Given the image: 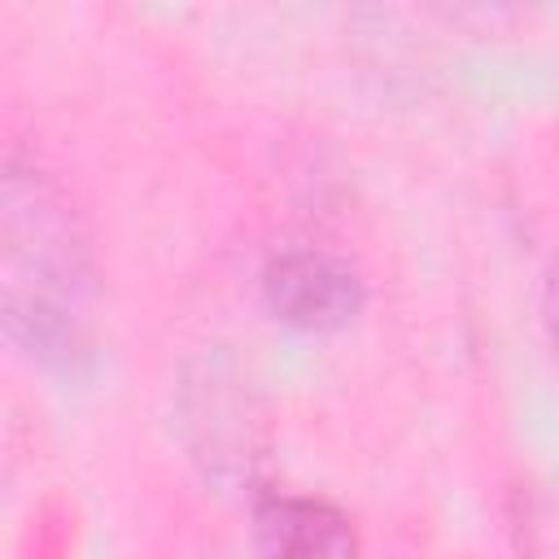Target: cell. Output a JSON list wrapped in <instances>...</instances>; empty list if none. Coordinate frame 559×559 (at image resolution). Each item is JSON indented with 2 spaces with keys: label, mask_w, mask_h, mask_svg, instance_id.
Masks as SVG:
<instances>
[{
  "label": "cell",
  "mask_w": 559,
  "mask_h": 559,
  "mask_svg": "<svg viewBox=\"0 0 559 559\" xmlns=\"http://www.w3.org/2000/svg\"><path fill=\"white\" fill-rule=\"evenodd\" d=\"M4 240V328L44 367L70 371L87 358L83 301L92 288L87 240L66 192L35 166L9 157L0 192Z\"/></svg>",
  "instance_id": "1"
},
{
  "label": "cell",
  "mask_w": 559,
  "mask_h": 559,
  "mask_svg": "<svg viewBox=\"0 0 559 559\" xmlns=\"http://www.w3.org/2000/svg\"><path fill=\"white\" fill-rule=\"evenodd\" d=\"M262 297L266 310L297 332H336L362 310V280L345 258L297 245L266 262Z\"/></svg>",
  "instance_id": "2"
},
{
  "label": "cell",
  "mask_w": 559,
  "mask_h": 559,
  "mask_svg": "<svg viewBox=\"0 0 559 559\" xmlns=\"http://www.w3.org/2000/svg\"><path fill=\"white\" fill-rule=\"evenodd\" d=\"M258 559H358L354 520L310 493H262L253 502Z\"/></svg>",
  "instance_id": "3"
},
{
  "label": "cell",
  "mask_w": 559,
  "mask_h": 559,
  "mask_svg": "<svg viewBox=\"0 0 559 559\" xmlns=\"http://www.w3.org/2000/svg\"><path fill=\"white\" fill-rule=\"evenodd\" d=\"M546 332H550L555 362H559V262L550 266V280H546Z\"/></svg>",
  "instance_id": "4"
}]
</instances>
